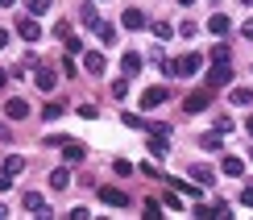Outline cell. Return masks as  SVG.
I'll use <instances>...</instances> for the list:
<instances>
[{"label": "cell", "mask_w": 253, "mask_h": 220, "mask_svg": "<svg viewBox=\"0 0 253 220\" xmlns=\"http://www.w3.org/2000/svg\"><path fill=\"white\" fill-rule=\"evenodd\" d=\"M29 13L42 17V13H50V0H29Z\"/></svg>", "instance_id": "obj_24"}, {"label": "cell", "mask_w": 253, "mask_h": 220, "mask_svg": "<svg viewBox=\"0 0 253 220\" xmlns=\"http://www.w3.org/2000/svg\"><path fill=\"white\" fill-rule=\"evenodd\" d=\"M79 21H83L87 29H96V25H100V17H96V4H83V8H79Z\"/></svg>", "instance_id": "obj_16"}, {"label": "cell", "mask_w": 253, "mask_h": 220, "mask_svg": "<svg viewBox=\"0 0 253 220\" xmlns=\"http://www.w3.org/2000/svg\"><path fill=\"white\" fill-rule=\"evenodd\" d=\"M0 216H8V212H4V208H0Z\"/></svg>", "instance_id": "obj_43"}, {"label": "cell", "mask_w": 253, "mask_h": 220, "mask_svg": "<svg viewBox=\"0 0 253 220\" xmlns=\"http://www.w3.org/2000/svg\"><path fill=\"white\" fill-rule=\"evenodd\" d=\"M204 150H220V133H208V137H204Z\"/></svg>", "instance_id": "obj_32"}, {"label": "cell", "mask_w": 253, "mask_h": 220, "mask_svg": "<svg viewBox=\"0 0 253 220\" xmlns=\"http://www.w3.org/2000/svg\"><path fill=\"white\" fill-rule=\"evenodd\" d=\"M228 79H233V67H228V62H216V67L208 71V83H204V88H224Z\"/></svg>", "instance_id": "obj_3"}, {"label": "cell", "mask_w": 253, "mask_h": 220, "mask_svg": "<svg viewBox=\"0 0 253 220\" xmlns=\"http://www.w3.org/2000/svg\"><path fill=\"white\" fill-rule=\"evenodd\" d=\"M150 154H154V158H166V154H170V141H166V133H154V137H150Z\"/></svg>", "instance_id": "obj_11"}, {"label": "cell", "mask_w": 253, "mask_h": 220, "mask_svg": "<svg viewBox=\"0 0 253 220\" xmlns=\"http://www.w3.org/2000/svg\"><path fill=\"white\" fill-rule=\"evenodd\" d=\"M228 100H233V104H249V91L245 88H233V91H228Z\"/></svg>", "instance_id": "obj_26"}, {"label": "cell", "mask_w": 253, "mask_h": 220, "mask_svg": "<svg viewBox=\"0 0 253 220\" xmlns=\"http://www.w3.org/2000/svg\"><path fill=\"white\" fill-rule=\"evenodd\" d=\"M104 67H108V58H104L100 50H87V54H83V71H87V75H104Z\"/></svg>", "instance_id": "obj_5"}, {"label": "cell", "mask_w": 253, "mask_h": 220, "mask_svg": "<svg viewBox=\"0 0 253 220\" xmlns=\"http://www.w3.org/2000/svg\"><path fill=\"white\" fill-rule=\"evenodd\" d=\"M0 46H8V29H0Z\"/></svg>", "instance_id": "obj_37"}, {"label": "cell", "mask_w": 253, "mask_h": 220, "mask_svg": "<svg viewBox=\"0 0 253 220\" xmlns=\"http://www.w3.org/2000/svg\"><path fill=\"white\" fill-rule=\"evenodd\" d=\"M208 104H212V88H199V91H191L183 100V112H204Z\"/></svg>", "instance_id": "obj_2"}, {"label": "cell", "mask_w": 253, "mask_h": 220, "mask_svg": "<svg viewBox=\"0 0 253 220\" xmlns=\"http://www.w3.org/2000/svg\"><path fill=\"white\" fill-rule=\"evenodd\" d=\"M241 4H245V8H253V0H241Z\"/></svg>", "instance_id": "obj_40"}, {"label": "cell", "mask_w": 253, "mask_h": 220, "mask_svg": "<svg viewBox=\"0 0 253 220\" xmlns=\"http://www.w3.org/2000/svg\"><path fill=\"white\" fill-rule=\"evenodd\" d=\"M17 34L25 38V42H38V38H42V25H38L34 17H21V21H17Z\"/></svg>", "instance_id": "obj_8"}, {"label": "cell", "mask_w": 253, "mask_h": 220, "mask_svg": "<svg viewBox=\"0 0 253 220\" xmlns=\"http://www.w3.org/2000/svg\"><path fill=\"white\" fill-rule=\"evenodd\" d=\"M0 83H4V71H0Z\"/></svg>", "instance_id": "obj_42"}, {"label": "cell", "mask_w": 253, "mask_h": 220, "mask_svg": "<svg viewBox=\"0 0 253 220\" xmlns=\"http://www.w3.org/2000/svg\"><path fill=\"white\" fill-rule=\"evenodd\" d=\"M42 117H46V121H54V117H62V104H46V108H42Z\"/></svg>", "instance_id": "obj_27"}, {"label": "cell", "mask_w": 253, "mask_h": 220, "mask_svg": "<svg viewBox=\"0 0 253 220\" xmlns=\"http://www.w3.org/2000/svg\"><path fill=\"white\" fill-rule=\"evenodd\" d=\"M100 200L108 204V208H125V204H129V195H125L121 187H100Z\"/></svg>", "instance_id": "obj_7"}, {"label": "cell", "mask_w": 253, "mask_h": 220, "mask_svg": "<svg viewBox=\"0 0 253 220\" xmlns=\"http://www.w3.org/2000/svg\"><path fill=\"white\" fill-rule=\"evenodd\" d=\"M191 179H195V183H212V166L195 162V166H191Z\"/></svg>", "instance_id": "obj_18"}, {"label": "cell", "mask_w": 253, "mask_h": 220, "mask_svg": "<svg viewBox=\"0 0 253 220\" xmlns=\"http://www.w3.org/2000/svg\"><path fill=\"white\" fill-rule=\"evenodd\" d=\"M125 125H129V129H145V121H141V117H133V112H125Z\"/></svg>", "instance_id": "obj_30"}, {"label": "cell", "mask_w": 253, "mask_h": 220, "mask_svg": "<svg viewBox=\"0 0 253 220\" xmlns=\"http://www.w3.org/2000/svg\"><path fill=\"white\" fill-rule=\"evenodd\" d=\"M62 42H67V54H79V50H83V42H79V38H62Z\"/></svg>", "instance_id": "obj_29"}, {"label": "cell", "mask_w": 253, "mask_h": 220, "mask_svg": "<svg viewBox=\"0 0 253 220\" xmlns=\"http://www.w3.org/2000/svg\"><path fill=\"white\" fill-rule=\"evenodd\" d=\"M166 100H170V88H145L141 91V108H158Z\"/></svg>", "instance_id": "obj_4"}, {"label": "cell", "mask_w": 253, "mask_h": 220, "mask_svg": "<svg viewBox=\"0 0 253 220\" xmlns=\"http://www.w3.org/2000/svg\"><path fill=\"white\" fill-rule=\"evenodd\" d=\"M195 29H199L195 21H183V25H178V34H183V38H195Z\"/></svg>", "instance_id": "obj_28"}, {"label": "cell", "mask_w": 253, "mask_h": 220, "mask_svg": "<svg viewBox=\"0 0 253 220\" xmlns=\"http://www.w3.org/2000/svg\"><path fill=\"white\" fill-rule=\"evenodd\" d=\"M8 187H13V175H8V171H0V191H8Z\"/></svg>", "instance_id": "obj_35"}, {"label": "cell", "mask_w": 253, "mask_h": 220, "mask_svg": "<svg viewBox=\"0 0 253 220\" xmlns=\"http://www.w3.org/2000/svg\"><path fill=\"white\" fill-rule=\"evenodd\" d=\"M241 34H245V38H253V21H245V25H241Z\"/></svg>", "instance_id": "obj_36"}, {"label": "cell", "mask_w": 253, "mask_h": 220, "mask_svg": "<svg viewBox=\"0 0 253 220\" xmlns=\"http://www.w3.org/2000/svg\"><path fill=\"white\" fill-rule=\"evenodd\" d=\"M145 216H150V220H162V208H158V204L150 200V204H145Z\"/></svg>", "instance_id": "obj_33"}, {"label": "cell", "mask_w": 253, "mask_h": 220, "mask_svg": "<svg viewBox=\"0 0 253 220\" xmlns=\"http://www.w3.org/2000/svg\"><path fill=\"white\" fill-rule=\"evenodd\" d=\"M54 38H71V21H58V25H54Z\"/></svg>", "instance_id": "obj_31"}, {"label": "cell", "mask_w": 253, "mask_h": 220, "mask_svg": "<svg viewBox=\"0 0 253 220\" xmlns=\"http://www.w3.org/2000/svg\"><path fill=\"white\" fill-rule=\"evenodd\" d=\"M38 88H42V91H54V88H58V75H54L50 62H42V67H38Z\"/></svg>", "instance_id": "obj_6"}, {"label": "cell", "mask_w": 253, "mask_h": 220, "mask_svg": "<svg viewBox=\"0 0 253 220\" xmlns=\"http://www.w3.org/2000/svg\"><path fill=\"white\" fill-rule=\"evenodd\" d=\"M208 29H212V34H228V17H224V13H216L212 21H208Z\"/></svg>", "instance_id": "obj_20"}, {"label": "cell", "mask_w": 253, "mask_h": 220, "mask_svg": "<svg viewBox=\"0 0 253 220\" xmlns=\"http://www.w3.org/2000/svg\"><path fill=\"white\" fill-rule=\"evenodd\" d=\"M212 62H228V46H224V42H216V46H212Z\"/></svg>", "instance_id": "obj_22"}, {"label": "cell", "mask_w": 253, "mask_h": 220, "mask_svg": "<svg viewBox=\"0 0 253 220\" xmlns=\"http://www.w3.org/2000/svg\"><path fill=\"white\" fill-rule=\"evenodd\" d=\"M154 34H158V38H170L174 25H170V21H154Z\"/></svg>", "instance_id": "obj_23"}, {"label": "cell", "mask_w": 253, "mask_h": 220, "mask_svg": "<svg viewBox=\"0 0 253 220\" xmlns=\"http://www.w3.org/2000/svg\"><path fill=\"white\" fill-rule=\"evenodd\" d=\"M4 112H8V117H13V121H21V117H29V104L21 100V96H13V100L4 104Z\"/></svg>", "instance_id": "obj_12"}, {"label": "cell", "mask_w": 253, "mask_h": 220, "mask_svg": "<svg viewBox=\"0 0 253 220\" xmlns=\"http://www.w3.org/2000/svg\"><path fill=\"white\" fill-rule=\"evenodd\" d=\"M141 67H145V58L137 54V50H125V54H121V71H125V75H137Z\"/></svg>", "instance_id": "obj_9"}, {"label": "cell", "mask_w": 253, "mask_h": 220, "mask_svg": "<svg viewBox=\"0 0 253 220\" xmlns=\"http://www.w3.org/2000/svg\"><path fill=\"white\" fill-rule=\"evenodd\" d=\"M0 171H8V175H21V171H25V158H21V154H8Z\"/></svg>", "instance_id": "obj_17"}, {"label": "cell", "mask_w": 253, "mask_h": 220, "mask_svg": "<svg viewBox=\"0 0 253 220\" xmlns=\"http://www.w3.org/2000/svg\"><path fill=\"white\" fill-rule=\"evenodd\" d=\"M96 34H100V38L112 46V42H117V25H104V21H100V25H96Z\"/></svg>", "instance_id": "obj_21"}, {"label": "cell", "mask_w": 253, "mask_h": 220, "mask_svg": "<svg viewBox=\"0 0 253 220\" xmlns=\"http://www.w3.org/2000/svg\"><path fill=\"white\" fill-rule=\"evenodd\" d=\"M241 204H245V208H253V187H241Z\"/></svg>", "instance_id": "obj_34"}, {"label": "cell", "mask_w": 253, "mask_h": 220, "mask_svg": "<svg viewBox=\"0 0 253 220\" xmlns=\"http://www.w3.org/2000/svg\"><path fill=\"white\" fill-rule=\"evenodd\" d=\"M21 204H25V212H46V216H50L46 195H42V191H25V200H21Z\"/></svg>", "instance_id": "obj_10"}, {"label": "cell", "mask_w": 253, "mask_h": 220, "mask_svg": "<svg viewBox=\"0 0 253 220\" xmlns=\"http://www.w3.org/2000/svg\"><path fill=\"white\" fill-rule=\"evenodd\" d=\"M145 25V13L141 8H125V29H141Z\"/></svg>", "instance_id": "obj_15"}, {"label": "cell", "mask_w": 253, "mask_h": 220, "mask_svg": "<svg viewBox=\"0 0 253 220\" xmlns=\"http://www.w3.org/2000/svg\"><path fill=\"white\" fill-rule=\"evenodd\" d=\"M125 91H129V75H125V79H117V83H112V96H117V100H125Z\"/></svg>", "instance_id": "obj_25"}, {"label": "cell", "mask_w": 253, "mask_h": 220, "mask_svg": "<svg viewBox=\"0 0 253 220\" xmlns=\"http://www.w3.org/2000/svg\"><path fill=\"white\" fill-rule=\"evenodd\" d=\"M50 187H54V191H67V187H71V171H67V166H58V171L50 175Z\"/></svg>", "instance_id": "obj_14"}, {"label": "cell", "mask_w": 253, "mask_h": 220, "mask_svg": "<svg viewBox=\"0 0 253 220\" xmlns=\"http://www.w3.org/2000/svg\"><path fill=\"white\" fill-rule=\"evenodd\" d=\"M83 154H87V150H83L79 141H62V158H67V162H83Z\"/></svg>", "instance_id": "obj_13"}, {"label": "cell", "mask_w": 253, "mask_h": 220, "mask_svg": "<svg viewBox=\"0 0 253 220\" xmlns=\"http://www.w3.org/2000/svg\"><path fill=\"white\" fill-rule=\"evenodd\" d=\"M245 129H249V137H253V117H249V121H245Z\"/></svg>", "instance_id": "obj_39"}, {"label": "cell", "mask_w": 253, "mask_h": 220, "mask_svg": "<svg viewBox=\"0 0 253 220\" xmlns=\"http://www.w3.org/2000/svg\"><path fill=\"white\" fill-rule=\"evenodd\" d=\"M13 4H17V0H0V8H13Z\"/></svg>", "instance_id": "obj_38"}, {"label": "cell", "mask_w": 253, "mask_h": 220, "mask_svg": "<svg viewBox=\"0 0 253 220\" xmlns=\"http://www.w3.org/2000/svg\"><path fill=\"white\" fill-rule=\"evenodd\" d=\"M178 4H195V0H178Z\"/></svg>", "instance_id": "obj_41"}, {"label": "cell", "mask_w": 253, "mask_h": 220, "mask_svg": "<svg viewBox=\"0 0 253 220\" xmlns=\"http://www.w3.org/2000/svg\"><path fill=\"white\" fill-rule=\"evenodd\" d=\"M199 62H204V58H199V54H183V58H178V62H166V75H195V71H199Z\"/></svg>", "instance_id": "obj_1"}, {"label": "cell", "mask_w": 253, "mask_h": 220, "mask_svg": "<svg viewBox=\"0 0 253 220\" xmlns=\"http://www.w3.org/2000/svg\"><path fill=\"white\" fill-rule=\"evenodd\" d=\"M224 175L241 179V175H245V162H241V158H224Z\"/></svg>", "instance_id": "obj_19"}]
</instances>
